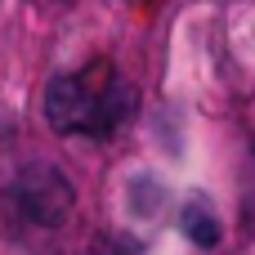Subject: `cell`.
<instances>
[{
  "label": "cell",
  "mask_w": 255,
  "mask_h": 255,
  "mask_svg": "<svg viewBox=\"0 0 255 255\" xmlns=\"http://www.w3.org/2000/svg\"><path fill=\"white\" fill-rule=\"evenodd\" d=\"M13 202L36 229H63L76 211V188L58 166L36 161L13 179Z\"/></svg>",
  "instance_id": "obj_2"
},
{
  "label": "cell",
  "mask_w": 255,
  "mask_h": 255,
  "mask_svg": "<svg viewBox=\"0 0 255 255\" xmlns=\"http://www.w3.org/2000/svg\"><path fill=\"white\" fill-rule=\"evenodd\" d=\"M179 229H184V238H188L193 247H202V251H215V247H220V224H215V215L202 211V206H188L184 220H179Z\"/></svg>",
  "instance_id": "obj_3"
},
{
  "label": "cell",
  "mask_w": 255,
  "mask_h": 255,
  "mask_svg": "<svg viewBox=\"0 0 255 255\" xmlns=\"http://www.w3.org/2000/svg\"><path fill=\"white\" fill-rule=\"evenodd\" d=\"M134 108V85L108 58H94L90 67L63 72L45 85V121L67 139H112L130 126Z\"/></svg>",
  "instance_id": "obj_1"
}]
</instances>
